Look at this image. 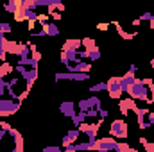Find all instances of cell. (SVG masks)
Instances as JSON below:
<instances>
[{
    "label": "cell",
    "instance_id": "obj_2",
    "mask_svg": "<svg viewBox=\"0 0 154 152\" xmlns=\"http://www.w3.org/2000/svg\"><path fill=\"white\" fill-rule=\"evenodd\" d=\"M20 106H22V102H16V100H13L9 97L0 99V116H11V114H14L20 109Z\"/></svg>",
    "mask_w": 154,
    "mask_h": 152
},
{
    "label": "cell",
    "instance_id": "obj_6",
    "mask_svg": "<svg viewBox=\"0 0 154 152\" xmlns=\"http://www.w3.org/2000/svg\"><path fill=\"white\" fill-rule=\"evenodd\" d=\"M79 136H81L79 129H70V131L63 136V149L68 147V145H72V143H75L77 140H79Z\"/></svg>",
    "mask_w": 154,
    "mask_h": 152
},
{
    "label": "cell",
    "instance_id": "obj_22",
    "mask_svg": "<svg viewBox=\"0 0 154 152\" xmlns=\"http://www.w3.org/2000/svg\"><path fill=\"white\" fill-rule=\"evenodd\" d=\"M86 118H88V120L99 118V109H88V111H86Z\"/></svg>",
    "mask_w": 154,
    "mask_h": 152
},
{
    "label": "cell",
    "instance_id": "obj_7",
    "mask_svg": "<svg viewBox=\"0 0 154 152\" xmlns=\"http://www.w3.org/2000/svg\"><path fill=\"white\" fill-rule=\"evenodd\" d=\"M59 111L63 113V116H68V118H72V116L75 114V104H74L72 100H65V102H61V106H59Z\"/></svg>",
    "mask_w": 154,
    "mask_h": 152
},
{
    "label": "cell",
    "instance_id": "obj_5",
    "mask_svg": "<svg viewBox=\"0 0 154 152\" xmlns=\"http://www.w3.org/2000/svg\"><path fill=\"white\" fill-rule=\"evenodd\" d=\"M108 91L111 99H120L122 97V88H120V77H111L108 81Z\"/></svg>",
    "mask_w": 154,
    "mask_h": 152
},
{
    "label": "cell",
    "instance_id": "obj_19",
    "mask_svg": "<svg viewBox=\"0 0 154 152\" xmlns=\"http://www.w3.org/2000/svg\"><path fill=\"white\" fill-rule=\"evenodd\" d=\"M7 95V81L0 77V99H4Z\"/></svg>",
    "mask_w": 154,
    "mask_h": 152
},
{
    "label": "cell",
    "instance_id": "obj_3",
    "mask_svg": "<svg viewBox=\"0 0 154 152\" xmlns=\"http://www.w3.org/2000/svg\"><path fill=\"white\" fill-rule=\"evenodd\" d=\"M109 134L111 138H118V140H125L127 138V123L124 120H115L109 125Z\"/></svg>",
    "mask_w": 154,
    "mask_h": 152
},
{
    "label": "cell",
    "instance_id": "obj_17",
    "mask_svg": "<svg viewBox=\"0 0 154 152\" xmlns=\"http://www.w3.org/2000/svg\"><path fill=\"white\" fill-rule=\"evenodd\" d=\"M99 91H108V82H97L95 86H90V93H99Z\"/></svg>",
    "mask_w": 154,
    "mask_h": 152
},
{
    "label": "cell",
    "instance_id": "obj_37",
    "mask_svg": "<svg viewBox=\"0 0 154 152\" xmlns=\"http://www.w3.org/2000/svg\"><path fill=\"white\" fill-rule=\"evenodd\" d=\"M129 152H138V150H133V149H129Z\"/></svg>",
    "mask_w": 154,
    "mask_h": 152
},
{
    "label": "cell",
    "instance_id": "obj_27",
    "mask_svg": "<svg viewBox=\"0 0 154 152\" xmlns=\"http://www.w3.org/2000/svg\"><path fill=\"white\" fill-rule=\"evenodd\" d=\"M41 152H61V149H59V147H54V145H50V147H45Z\"/></svg>",
    "mask_w": 154,
    "mask_h": 152
},
{
    "label": "cell",
    "instance_id": "obj_1",
    "mask_svg": "<svg viewBox=\"0 0 154 152\" xmlns=\"http://www.w3.org/2000/svg\"><path fill=\"white\" fill-rule=\"evenodd\" d=\"M7 81V95H9V99H13V100H16V102H22L25 97H27V93L31 91V84L23 79V77H13V79H5Z\"/></svg>",
    "mask_w": 154,
    "mask_h": 152
},
{
    "label": "cell",
    "instance_id": "obj_20",
    "mask_svg": "<svg viewBox=\"0 0 154 152\" xmlns=\"http://www.w3.org/2000/svg\"><path fill=\"white\" fill-rule=\"evenodd\" d=\"M13 29H11V23H7V22H0V32L2 34H7V32H11Z\"/></svg>",
    "mask_w": 154,
    "mask_h": 152
},
{
    "label": "cell",
    "instance_id": "obj_31",
    "mask_svg": "<svg viewBox=\"0 0 154 152\" xmlns=\"http://www.w3.org/2000/svg\"><path fill=\"white\" fill-rule=\"evenodd\" d=\"M136 72H138V66H136V65H131V66H129V72H127V74H129V75H134Z\"/></svg>",
    "mask_w": 154,
    "mask_h": 152
},
{
    "label": "cell",
    "instance_id": "obj_11",
    "mask_svg": "<svg viewBox=\"0 0 154 152\" xmlns=\"http://www.w3.org/2000/svg\"><path fill=\"white\" fill-rule=\"evenodd\" d=\"M38 63L34 57H23V59H18V65L25 66V68H32V70H38Z\"/></svg>",
    "mask_w": 154,
    "mask_h": 152
},
{
    "label": "cell",
    "instance_id": "obj_32",
    "mask_svg": "<svg viewBox=\"0 0 154 152\" xmlns=\"http://www.w3.org/2000/svg\"><path fill=\"white\" fill-rule=\"evenodd\" d=\"M14 20H16V22H23V20H25V18H23V14H22V13H20V11H18V13H16V14H14Z\"/></svg>",
    "mask_w": 154,
    "mask_h": 152
},
{
    "label": "cell",
    "instance_id": "obj_10",
    "mask_svg": "<svg viewBox=\"0 0 154 152\" xmlns=\"http://www.w3.org/2000/svg\"><path fill=\"white\" fill-rule=\"evenodd\" d=\"M41 29L45 31V34H47V36H59V27H57L56 23H52V22H48V23L41 25Z\"/></svg>",
    "mask_w": 154,
    "mask_h": 152
},
{
    "label": "cell",
    "instance_id": "obj_34",
    "mask_svg": "<svg viewBox=\"0 0 154 152\" xmlns=\"http://www.w3.org/2000/svg\"><path fill=\"white\" fill-rule=\"evenodd\" d=\"M2 43H5V36H4V34L0 32V45H2Z\"/></svg>",
    "mask_w": 154,
    "mask_h": 152
},
{
    "label": "cell",
    "instance_id": "obj_29",
    "mask_svg": "<svg viewBox=\"0 0 154 152\" xmlns=\"http://www.w3.org/2000/svg\"><path fill=\"white\" fill-rule=\"evenodd\" d=\"M147 123H149L151 127L154 125V113H152V111H149V113H147Z\"/></svg>",
    "mask_w": 154,
    "mask_h": 152
},
{
    "label": "cell",
    "instance_id": "obj_30",
    "mask_svg": "<svg viewBox=\"0 0 154 152\" xmlns=\"http://www.w3.org/2000/svg\"><path fill=\"white\" fill-rule=\"evenodd\" d=\"M50 16H52L54 20H61V16H63V14H61L59 11H50Z\"/></svg>",
    "mask_w": 154,
    "mask_h": 152
},
{
    "label": "cell",
    "instance_id": "obj_35",
    "mask_svg": "<svg viewBox=\"0 0 154 152\" xmlns=\"http://www.w3.org/2000/svg\"><path fill=\"white\" fill-rule=\"evenodd\" d=\"M151 27H152V31H154V20H152V22H151Z\"/></svg>",
    "mask_w": 154,
    "mask_h": 152
},
{
    "label": "cell",
    "instance_id": "obj_33",
    "mask_svg": "<svg viewBox=\"0 0 154 152\" xmlns=\"http://www.w3.org/2000/svg\"><path fill=\"white\" fill-rule=\"evenodd\" d=\"M129 149H131V147H127L125 143H120V149H118V152H129Z\"/></svg>",
    "mask_w": 154,
    "mask_h": 152
},
{
    "label": "cell",
    "instance_id": "obj_24",
    "mask_svg": "<svg viewBox=\"0 0 154 152\" xmlns=\"http://www.w3.org/2000/svg\"><path fill=\"white\" fill-rule=\"evenodd\" d=\"M140 141L143 143V149H145V150H147V152H154V145H152V143H149V141H147L145 138H142Z\"/></svg>",
    "mask_w": 154,
    "mask_h": 152
},
{
    "label": "cell",
    "instance_id": "obj_28",
    "mask_svg": "<svg viewBox=\"0 0 154 152\" xmlns=\"http://www.w3.org/2000/svg\"><path fill=\"white\" fill-rule=\"evenodd\" d=\"M31 36H32V38H43V36H47V34H45V31L41 29V31H36V32H31Z\"/></svg>",
    "mask_w": 154,
    "mask_h": 152
},
{
    "label": "cell",
    "instance_id": "obj_8",
    "mask_svg": "<svg viewBox=\"0 0 154 152\" xmlns=\"http://www.w3.org/2000/svg\"><path fill=\"white\" fill-rule=\"evenodd\" d=\"M18 59H23V57H31V45L29 43H18L16 45V52Z\"/></svg>",
    "mask_w": 154,
    "mask_h": 152
},
{
    "label": "cell",
    "instance_id": "obj_18",
    "mask_svg": "<svg viewBox=\"0 0 154 152\" xmlns=\"http://www.w3.org/2000/svg\"><path fill=\"white\" fill-rule=\"evenodd\" d=\"M97 45H95V39L91 38H84L82 39V50H91V48H95Z\"/></svg>",
    "mask_w": 154,
    "mask_h": 152
},
{
    "label": "cell",
    "instance_id": "obj_21",
    "mask_svg": "<svg viewBox=\"0 0 154 152\" xmlns=\"http://www.w3.org/2000/svg\"><path fill=\"white\" fill-rule=\"evenodd\" d=\"M90 79V74H72V81H88Z\"/></svg>",
    "mask_w": 154,
    "mask_h": 152
},
{
    "label": "cell",
    "instance_id": "obj_25",
    "mask_svg": "<svg viewBox=\"0 0 154 152\" xmlns=\"http://www.w3.org/2000/svg\"><path fill=\"white\" fill-rule=\"evenodd\" d=\"M5 45H7V41L0 45V59H2V61H5V56H7V48H5Z\"/></svg>",
    "mask_w": 154,
    "mask_h": 152
},
{
    "label": "cell",
    "instance_id": "obj_14",
    "mask_svg": "<svg viewBox=\"0 0 154 152\" xmlns=\"http://www.w3.org/2000/svg\"><path fill=\"white\" fill-rule=\"evenodd\" d=\"M13 70H14L13 65H9V63H2V65H0V77H2V79H7V77L13 74Z\"/></svg>",
    "mask_w": 154,
    "mask_h": 152
},
{
    "label": "cell",
    "instance_id": "obj_4",
    "mask_svg": "<svg viewBox=\"0 0 154 152\" xmlns=\"http://www.w3.org/2000/svg\"><path fill=\"white\" fill-rule=\"evenodd\" d=\"M120 143L116 141L115 138L108 136V138H100L97 140V150H106V152H118Z\"/></svg>",
    "mask_w": 154,
    "mask_h": 152
},
{
    "label": "cell",
    "instance_id": "obj_23",
    "mask_svg": "<svg viewBox=\"0 0 154 152\" xmlns=\"http://www.w3.org/2000/svg\"><path fill=\"white\" fill-rule=\"evenodd\" d=\"M140 22H152L154 20V14L152 13H143V14H140V18H138Z\"/></svg>",
    "mask_w": 154,
    "mask_h": 152
},
{
    "label": "cell",
    "instance_id": "obj_15",
    "mask_svg": "<svg viewBox=\"0 0 154 152\" xmlns=\"http://www.w3.org/2000/svg\"><path fill=\"white\" fill-rule=\"evenodd\" d=\"M86 59L88 61H99L100 59V50L95 47V48H91V50H86Z\"/></svg>",
    "mask_w": 154,
    "mask_h": 152
},
{
    "label": "cell",
    "instance_id": "obj_26",
    "mask_svg": "<svg viewBox=\"0 0 154 152\" xmlns=\"http://www.w3.org/2000/svg\"><path fill=\"white\" fill-rule=\"evenodd\" d=\"M108 116H109V111H108V109H102V108L99 109V120H100V122H102V120H106Z\"/></svg>",
    "mask_w": 154,
    "mask_h": 152
},
{
    "label": "cell",
    "instance_id": "obj_36",
    "mask_svg": "<svg viewBox=\"0 0 154 152\" xmlns=\"http://www.w3.org/2000/svg\"><path fill=\"white\" fill-rule=\"evenodd\" d=\"M151 66H152V68H154V59H152V61H151Z\"/></svg>",
    "mask_w": 154,
    "mask_h": 152
},
{
    "label": "cell",
    "instance_id": "obj_9",
    "mask_svg": "<svg viewBox=\"0 0 154 152\" xmlns=\"http://www.w3.org/2000/svg\"><path fill=\"white\" fill-rule=\"evenodd\" d=\"M134 82H136V77L134 75H129V74H127V75L120 77V88H122V91L125 93V91L129 90V86H133Z\"/></svg>",
    "mask_w": 154,
    "mask_h": 152
},
{
    "label": "cell",
    "instance_id": "obj_13",
    "mask_svg": "<svg viewBox=\"0 0 154 152\" xmlns=\"http://www.w3.org/2000/svg\"><path fill=\"white\" fill-rule=\"evenodd\" d=\"M63 48H68V50H81V48H82V39H66V43L63 45Z\"/></svg>",
    "mask_w": 154,
    "mask_h": 152
},
{
    "label": "cell",
    "instance_id": "obj_12",
    "mask_svg": "<svg viewBox=\"0 0 154 152\" xmlns=\"http://www.w3.org/2000/svg\"><path fill=\"white\" fill-rule=\"evenodd\" d=\"M86 120H88V118H86V113H84V111H79V113H75L72 116V123H74L75 129H79L82 123H86Z\"/></svg>",
    "mask_w": 154,
    "mask_h": 152
},
{
    "label": "cell",
    "instance_id": "obj_16",
    "mask_svg": "<svg viewBox=\"0 0 154 152\" xmlns=\"http://www.w3.org/2000/svg\"><path fill=\"white\" fill-rule=\"evenodd\" d=\"M115 25H116V31H118V34H120L124 39H131V38H134V36H136V32H125V31H124V27H122L118 22H116Z\"/></svg>",
    "mask_w": 154,
    "mask_h": 152
}]
</instances>
